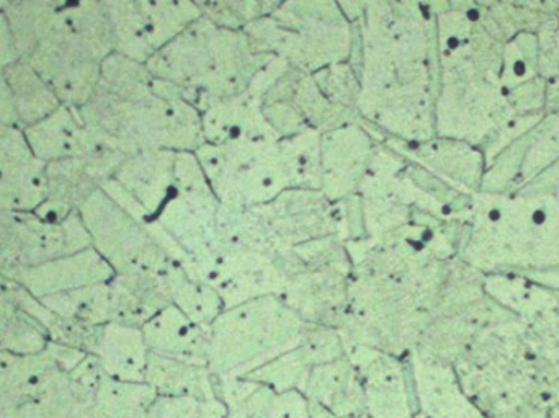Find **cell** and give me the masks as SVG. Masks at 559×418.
<instances>
[{
	"instance_id": "obj_1",
	"label": "cell",
	"mask_w": 559,
	"mask_h": 418,
	"mask_svg": "<svg viewBox=\"0 0 559 418\" xmlns=\"http://www.w3.org/2000/svg\"><path fill=\"white\" fill-rule=\"evenodd\" d=\"M79 111L98 143L127 157L141 151L195 153L205 144L202 111L176 85L157 77L140 94L97 85Z\"/></svg>"
},
{
	"instance_id": "obj_2",
	"label": "cell",
	"mask_w": 559,
	"mask_h": 418,
	"mask_svg": "<svg viewBox=\"0 0 559 418\" xmlns=\"http://www.w3.org/2000/svg\"><path fill=\"white\" fill-rule=\"evenodd\" d=\"M272 56L259 55L242 29L199 19L146 61L200 111L242 94Z\"/></svg>"
},
{
	"instance_id": "obj_3",
	"label": "cell",
	"mask_w": 559,
	"mask_h": 418,
	"mask_svg": "<svg viewBox=\"0 0 559 418\" xmlns=\"http://www.w3.org/2000/svg\"><path fill=\"white\" fill-rule=\"evenodd\" d=\"M242 32L259 55L309 74L350 61L355 48V25L337 0H285Z\"/></svg>"
},
{
	"instance_id": "obj_4",
	"label": "cell",
	"mask_w": 559,
	"mask_h": 418,
	"mask_svg": "<svg viewBox=\"0 0 559 418\" xmlns=\"http://www.w3.org/2000/svg\"><path fill=\"white\" fill-rule=\"evenodd\" d=\"M306 325L278 295L225 309L210 327L209 368L218 377H246L298 347Z\"/></svg>"
},
{
	"instance_id": "obj_5",
	"label": "cell",
	"mask_w": 559,
	"mask_h": 418,
	"mask_svg": "<svg viewBox=\"0 0 559 418\" xmlns=\"http://www.w3.org/2000/svg\"><path fill=\"white\" fill-rule=\"evenodd\" d=\"M195 156L222 205L254 208L293 189L280 140L205 143Z\"/></svg>"
},
{
	"instance_id": "obj_6",
	"label": "cell",
	"mask_w": 559,
	"mask_h": 418,
	"mask_svg": "<svg viewBox=\"0 0 559 418\" xmlns=\"http://www.w3.org/2000/svg\"><path fill=\"white\" fill-rule=\"evenodd\" d=\"M79 216L91 237L92 249L117 273L167 272L176 260L151 232L150 224L118 205L98 190L79 208Z\"/></svg>"
},
{
	"instance_id": "obj_7",
	"label": "cell",
	"mask_w": 559,
	"mask_h": 418,
	"mask_svg": "<svg viewBox=\"0 0 559 418\" xmlns=\"http://www.w3.org/2000/svg\"><path fill=\"white\" fill-rule=\"evenodd\" d=\"M91 247L79 213L49 219L36 211L0 210V272L22 270L71 255Z\"/></svg>"
},
{
	"instance_id": "obj_8",
	"label": "cell",
	"mask_w": 559,
	"mask_h": 418,
	"mask_svg": "<svg viewBox=\"0 0 559 418\" xmlns=\"http://www.w3.org/2000/svg\"><path fill=\"white\" fill-rule=\"evenodd\" d=\"M124 159L127 156L118 151L98 144L87 153L46 164L45 202L36 213L49 219H64L79 213L95 192L114 179Z\"/></svg>"
},
{
	"instance_id": "obj_9",
	"label": "cell",
	"mask_w": 559,
	"mask_h": 418,
	"mask_svg": "<svg viewBox=\"0 0 559 418\" xmlns=\"http://www.w3.org/2000/svg\"><path fill=\"white\" fill-rule=\"evenodd\" d=\"M252 210L275 253L335 234L334 202L321 190L288 189Z\"/></svg>"
},
{
	"instance_id": "obj_10",
	"label": "cell",
	"mask_w": 559,
	"mask_h": 418,
	"mask_svg": "<svg viewBox=\"0 0 559 418\" xmlns=\"http://www.w3.org/2000/svg\"><path fill=\"white\" fill-rule=\"evenodd\" d=\"M176 157L177 153L160 150L128 156L102 190L133 216L151 223L173 195Z\"/></svg>"
},
{
	"instance_id": "obj_11",
	"label": "cell",
	"mask_w": 559,
	"mask_h": 418,
	"mask_svg": "<svg viewBox=\"0 0 559 418\" xmlns=\"http://www.w3.org/2000/svg\"><path fill=\"white\" fill-rule=\"evenodd\" d=\"M377 146L364 121L321 133L319 190L331 202L357 195Z\"/></svg>"
},
{
	"instance_id": "obj_12",
	"label": "cell",
	"mask_w": 559,
	"mask_h": 418,
	"mask_svg": "<svg viewBox=\"0 0 559 418\" xmlns=\"http://www.w3.org/2000/svg\"><path fill=\"white\" fill-rule=\"evenodd\" d=\"M352 263L302 270L285 279L282 299L306 324L341 329L350 298Z\"/></svg>"
},
{
	"instance_id": "obj_13",
	"label": "cell",
	"mask_w": 559,
	"mask_h": 418,
	"mask_svg": "<svg viewBox=\"0 0 559 418\" xmlns=\"http://www.w3.org/2000/svg\"><path fill=\"white\" fill-rule=\"evenodd\" d=\"M347 357L364 386L365 413L368 417L413 418L407 381L411 370L403 357L365 345L347 347Z\"/></svg>"
},
{
	"instance_id": "obj_14",
	"label": "cell",
	"mask_w": 559,
	"mask_h": 418,
	"mask_svg": "<svg viewBox=\"0 0 559 418\" xmlns=\"http://www.w3.org/2000/svg\"><path fill=\"white\" fill-rule=\"evenodd\" d=\"M45 166L22 128L0 123V210L35 211L45 202Z\"/></svg>"
},
{
	"instance_id": "obj_15",
	"label": "cell",
	"mask_w": 559,
	"mask_h": 418,
	"mask_svg": "<svg viewBox=\"0 0 559 418\" xmlns=\"http://www.w3.org/2000/svg\"><path fill=\"white\" fill-rule=\"evenodd\" d=\"M114 275V270L105 262L104 256L88 247L81 252L16 272L10 278L20 283L35 298L41 299L84 286L108 283Z\"/></svg>"
},
{
	"instance_id": "obj_16",
	"label": "cell",
	"mask_w": 559,
	"mask_h": 418,
	"mask_svg": "<svg viewBox=\"0 0 559 418\" xmlns=\"http://www.w3.org/2000/svg\"><path fill=\"white\" fill-rule=\"evenodd\" d=\"M167 272L138 270V272L114 275V278L108 282L111 304L110 322L143 329V325L151 321L157 312L173 304Z\"/></svg>"
},
{
	"instance_id": "obj_17",
	"label": "cell",
	"mask_w": 559,
	"mask_h": 418,
	"mask_svg": "<svg viewBox=\"0 0 559 418\" xmlns=\"http://www.w3.org/2000/svg\"><path fill=\"white\" fill-rule=\"evenodd\" d=\"M23 134L33 156L43 164L79 156L100 144L82 120L79 108L66 104L26 127Z\"/></svg>"
},
{
	"instance_id": "obj_18",
	"label": "cell",
	"mask_w": 559,
	"mask_h": 418,
	"mask_svg": "<svg viewBox=\"0 0 559 418\" xmlns=\"http://www.w3.org/2000/svg\"><path fill=\"white\" fill-rule=\"evenodd\" d=\"M141 331L153 354L209 367L212 331L197 324L176 306L169 304L157 312Z\"/></svg>"
},
{
	"instance_id": "obj_19",
	"label": "cell",
	"mask_w": 559,
	"mask_h": 418,
	"mask_svg": "<svg viewBox=\"0 0 559 418\" xmlns=\"http://www.w3.org/2000/svg\"><path fill=\"white\" fill-rule=\"evenodd\" d=\"M299 391L338 418L367 414L364 386L347 355L331 363L311 368Z\"/></svg>"
},
{
	"instance_id": "obj_20",
	"label": "cell",
	"mask_w": 559,
	"mask_h": 418,
	"mask_svg": "<svg viewBox=\"0 0 559 418\" xmlns=\"http://www.w3.org/2000/svg\"><path fill=\"white\" fill-rule=\"evenodd\" d=\"M94 357L111 380L146 383L150 348L141 329L108 322L102 329Z\"/></svg>"
},
{
	"instance_id": "obj_21",
	"label": "cell",
	"mask_w": 559,
	"mask_h": 418,
	"mask_svg": "<svg viewBox=\"0 0 559 418\" xmlns=\"http://www.w3.org/2000/svg\"><path fill=\"white\" fill-rule=\"evenodd\" d=\"M25 288L0 272V350L38 354L49 341L39 322L23 306Z\"/></svg>"
},
{
	"instance_id": "obj_22",
	"label": "cell",
	"mask_w": 559,
	"mask_h": 418,
	"mask_svg": "<svg viewBox=\"0 0 559 418\" xmlns=\"http://www.w3.org/2000/svg\"><path fill=\"white\" fill-rule=\"evenodd\" d=\"M146 383L157 396H189L199 401L218 397V377L209 367L153 351L147 358Z\"/></svg>"
},
{
	"instance_id": "obj_23",
	"label": "cell",
	"mask_w": 559,
	"mask_h": 418,
	"mask_svg": "<svg viewBox=\"0 0 559 418\" xmlns=\"http://www.w3.org/2000/svg\"><path fill=\"white\" fill-rule=\"evenodd\" d=\"M133 9L151 56L202 19L193 0H133Z\"/></svg>"
},
{
	"instance_id": "obj_24",
	"label": "cell",
	"mask_w": 559,
	"mask_h": 418,
	"mask_svg": "<svg viewBox=\"0 0 559 418\" xmlns=\"http://www.w3.org/2000/svg\"><path fill=\"white\" fill-rule=\"evenodd\" d=\"M3 77H5L16 120L22 130L48 117L61 105L45 79L23 58L10 65Z\"/></svg>"
},
{
	"instance_id": "obj_25",
	"label": "cell",
	"mask_w": 559,
	"mask_h": 418,
	"mask_svg": "<svg viewBox=\"0 0 559 418\" xmlns=\"http://www.w3.org/2000/svg\"><path fill=\"white\" fill-rule=\"evenodd\" d=\"M170 301L197 324L212 327L226 306L215 288L202 279L193 278L180 263L167 272Z\"/></svg>"
},
{
	"instance_id": "obj_26",
	"label": "cell",
	"mask_w": 559,
	"mask_h": 418,
	"mask_svg": "<svg viewBox=\"0 0 559 418\" xmlns=\"http://www.w3.org/2000/svg\"><path fill=\"white\" fill-rule=\"evenodd\" d=\"M157 394L147 383L105 378L95 393L94 418H150Z\"/></svg>"
},
{
	"instance_id": "obj_27",
	"label": "cell",
	"mask_w": 559,
	"mask_h": 418,
	"mask_svg": "<svg viewBox=\"0 0 559 418\" xmlns=\"http://www.w3.org/2000/svg\"><path fill=\"white\" fill-rule=\"evenodd\" d=\"M39 301L61 318L85 325H105L110 322V286L108 283L84 286L72 291L41 298Z\"/></svg>"
},
{
	"instance_id": "obj_28",
	"label": "cell",
	"mask_w": 559,
	"mask_h": 418,
	"mask_svg": "<svg viewBox=\"0 0 559 418\" xmlns=\"http://www.w3.org/2000/svg\"><path fill=\"white\" fill-rule=\"evenodd\" d=\"M58 368L61 367L49 344L38 354L0 351V401L26 393L46 374Z\"/></svg>"
},
{
	"instance_id": "obj_29",
	"label": "cell",
	"mask_w": 559,
	"mask_h": 418,
	"mask_svg": "<svg viewBox=\"0 0 559 418\" xmlns=\"http://www.w3.org/2000/svg\"><path fill=\"white\" fill-rule=\"evenodd\" d=\"M203 19L231 29H245L271 15L285 0H193Z\"/></svg>"
},
{
	"instance_id": "obj_30",
	"label": "cell",
	"mask_w": 559,
	"mask_h": 418,
	"mask_svg": "<svg viewBox=\"0 0 559 418\" xmlns=\"http://www.w3.org/2000/svg\"><path fill=\"white\" fill-rule=\"evenodd\" d=\"M309 370L311 367L306 361L305 355L296 347L246 374V378L264 384L274 393H283V391L301 390Z\"/></svg>"
},
{
	"instance_id": "obj_31",
	"label": "cell",
	"mask_w": 559,
	"mask_h": 418,
	"mask_svg": "<svg viewBox=\"0 0 559 418\" xmlns=\"http://www.w3.org/2000/svg\"><path fill=\"white\" fill-rule=\"evenodd\" d=\"M312 77L332 104L360 117V79L350 62L328 65L321 71L312 72Z\"/></svg>"
},
{
	"instance_id": "obj_32",
	"label": "cell",
	"mask_w": 559,
	"mask_h": 418,
	"mask_svg": "<svg viewBox=\"0 0 559 418\" xmlns=\"http://www.w3.org/2000/svg\"><path fill=\"white\" fill-rule=\"evenodd\" d=\"M275 393L264 384H259L245 399L228 407L226 418H271L272 401Z\"/></svg>"
},
{
	"instance_id": "obj_33",
	"label": "cell",
	"mask_w": 559,
	"mask_h": 418,
	"mask_svg": "<svg viewBox=\"0 0 559 418\" xmlns=\"http://www.w3.org/2000/svg\"><path fill=\"white\" fill-rule=\"evenodd\" d=\"M271 418H309V399L299 390L275 393Z\"/></svg>"
},
{
	"instance_id": "obj_34",
	"label": "cell",
	"mask_w": 559,
	"mask_h": 418,
	"mask_svg": "<svg viewBox=\"0 0 559 418\" xmlns=\"http://www.w3.org/2000/svg\"><path fill=\"white\" fill-rule=\"evenodd\" d=\"M20 58L22 56H20L19 45H16L9 16H7L5 10H0V77Z\"/></svg>"
},
{
	"instance_id": "obj_35",
	"label": "cell",
	"mask_w": 559,
	"mask_h": 418,
	"mask_svg": "<svg viewBox=\"0 0 559 418\" xmlns=\"http://www.w3.org/2000/svg\"><path fill=\"white\" fill-rule=\"evenodd\" d=\"M13 0H0V10H7V7L12 3Z\"/></svg>"
},
{
	"instance_id": "obj_36",
	"label": "cell",
	"mask_w": 559,
	"mask_h": 418,
	"mask_svg": "<svg viewBox=\"0 0 559 418\" xmlns=\"http://www.w3.org/2000/svg\"><path fill=\"white\" fill-rule=\"evenodd\" d=\"M0 351H2V350H0Z\"/></svg>"
}]
</instances>
